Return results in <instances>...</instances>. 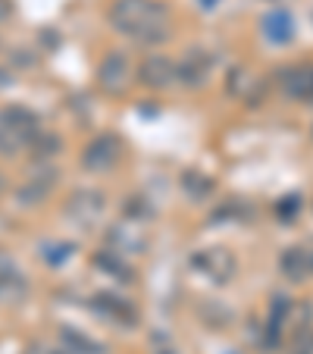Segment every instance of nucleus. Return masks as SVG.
Segmentation results:
<instances>
[{
	"label": "nucleus",
	"mask_w": 313,
	"mask_h": 354,
	"mask_svg": "<svg viewBox=\"0 0 313 354\" xmlns=\"http://www.w3.org/2000/svg\"><path fill=\"white\" fill-rule=\"evenodd\" d=\"M113 16L122 22L120 28H129L132 35L151 41V28L167 26V10L151 3V0H120Z\"/></svg>",
	"instance_id": "1"
},
{
	"label": "nucleus",
	"mask_w": 313,
	"mask_h": 354,
	"mask_svg": "<svg viewBox=\"0 0 313 354\" xmlns=\"http://www.w3.org/2000/svg\"><path fill=\"white\" fill-rule=\"evenodd\" d=\"M282 88L294 100H313V66H294L282 75Z\"/></svg>",
	"instance_id": "2"
},
{
	"label": "nucleus",
	"mask_w": 313,
	"mask_h": 354,
	"mask_svg": "<svg viewBox=\"0 0 313 354\" xmlns=\"http://www.w3.org/2000/svg\"><path fill=\"white\" fill-rule=\"evenodd\" d=\"M129 79V60L126 57H107V60L100 63V85L107 88V91H120Z\"/></svg>",
	"instance_id": "3"
},
{
	"label": "nucleus",
	"mask_w": 313,
	"mask_h": 354,
	"mask_svg": "<svg viewBox=\"0 0 313 354\" xmlns=\"http://www.w3.org/2000/svg\"><path fill=\"white\" fill-rule=\"evenodd\" d=\"M313 270V257L307 254V251H301V248H292V251H285L282 254V273L288 276V279H307Z\"/></svg>",
	"instance_id": "4"
},
{
	"label": "nucleus",
	"mask_w": 313,
	"mask_h": 354,
	"mask_svg": "<svg viewBox=\"0 0 313 354\" xmlns=\"http://www.w3.org/2000/svg\"><path fill=\"white\" fill-rule=\"evenodd\" d=\"M200 263H204L210 273H214V279H229L232 276V270H235V261H232V254H226V251H207L204 257H200Z\"/></svg>",
	"instance_id": "5"
},
{
	"label": "nucleus",
	"mask_w": 313,
	"mask_h": 354,
	"mask_svg": "<svg viewBox=\"0 0 313 354\" xmlns=\"http://www.w3.org/2000/svg\"><path fill=\"white\" fill-rule=\"evenodd\" d=\"M173 75H176V69L169 66L167 60H160V57H153V60L144 66V82H147V85L163 88V85H169V82H173Z\"/></svg>",
	"instance_id": "6"
},
{
	"label": "nucleus",
	"mask_w": 313,
	"mask_h": 354,
	"mask_svg": "<svg viewBox=\"0 0 313 354\" xmlns=\"http://www.w3.org/2000/svg\"><path fill=\"white\" fill-rule=\"evenodd\" d=\"M267 32L273 35L276 41H288L292 38V26H288V16L285 13H276L267 19Z\"/></svg>",
	"instance_id": "7"
},
{
	"label": "nucleus",
	"mask_w": 313,
	"mask_h": 354,
	"mask_svg": "<svg viewBox=\"0 0 313 354\" xmlns=\"http://www.w3.org/2000/svg\"><path fill=\"white\" fill-rule=\"evenodd\" d=\"M294 354H313V333L310 329H304V335H298V342H294Z\"/></svg>",
	"instance_id": "8"
}]
</instances>
